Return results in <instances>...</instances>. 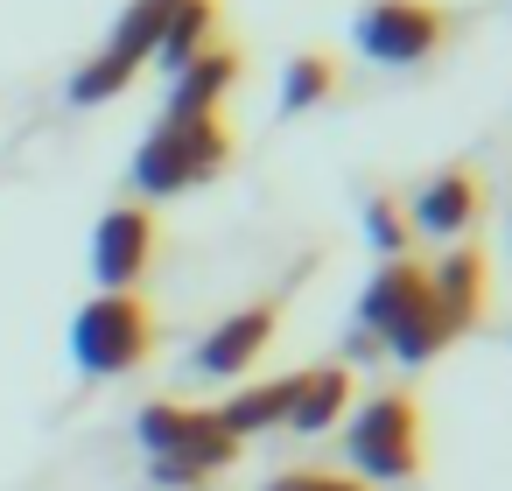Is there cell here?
<instances>
[{"instance_id":"1","label":"cell","mask_w":512,"mask_h":491,"mask_svg":"<svg viewBox=\"0 0 512 491\" xmlns=\"http://www.w3.org/2000/svg\"><path fill=\"white\" fill-rule=\"evenodd\" d=\"M239 155V134L225 113H162L148 127V141L134 148V190L148 197H183V190H204L211 176H225Z\"/></svg>"},{"instance_id":"2","label":"cell","mask_w":512,"mask_h":491,"mask_svg":"<svg viewBox=\"0 0 512 491\" xmlns=\"http://www.w3.org/2000/svg\"><path fill=\"white\" fill-rule=\"evenodd\" d=\"M162 344V316L141 302V295H92L78 316H71V358L92 372V379H120L134 365H148Z\"/></svg>"},{"instance_id":"3","label":"cell","mask_w":512,"mask_h":491,"mask_svg":"<svg viewBox=\"0 0 512 491\" xmlns=\"http://www.w3.org/2000/svg\"><path fill=\"white\" fill-rule=\"evenodd\" d=\"M456 29L463 22L442 0H365L351 22V43H358V57H372L386 71H414V64H435L456 43Z\"/></svg>"},{"instance_id":"4","label":"cell","mask_w":512,"mask_h":491,"mask_svg":"<svg viewBox=\"0 0 512 491\" xmlns=\"http://www.w3.org/2000/svg\"><path fill=\"white\" fill-rule=\"evenodd\" d=\"M344 456H351L358 484H365V477H379V484L414 477L421 456H428V442H421V400L400 393V386L372 393V400L351 414V428H344Z\"/></svg>"},{"instance_id":"5","label":"cell","mask_w":512,"mask_h":491,"mask_svg":"<svg viewBox=\"0 0 512 491\" xmlns=\"http://www.w3.org/2000/svg\"><path fill=\"white\" fill-rule=\"evenodd\" d=\"M155 246H162V225L148 204H113L92 232V274L106 295H141V274L155 267Z\"/></svg>"},{"instance_id":"6","label":"cell","mask_w":512,"mask_h":491,"mask_svg":"<svg viewBox=\"0 0 512 491\" xmlns=\"http://www.w3.org/2000/svg\"><path fill=\"white\" fill-rule=\"evenodd\" d=\"M274 330H281V309H274V302L232 309L225 323L204 330V344H197V372H204V379H239V372L274 344Z\"/></svg>"},{"instance_id":"7","label":"cell","mask_w":512,"mask_h":491,"mask_svg":"<svg viewBox=\"0 0 512 491\" xmlns=\"http://www.w3.org/2000/svg\"><path fill=\"white\" fill-rule=\"evenodd\" d=\"M477 211H484V183H477V169H442V176L414 197V225L435 232V239H463V232L477 225Z\"/></svg>"},{"instance_id":"8","label":"cell","mask_w":512,"mask_h":491,"mask_svg":"<svg viewBox=\"0 0 512 491\" xmlns=\"http://www.w3.org/2000/svg\"><path fill=\"white\" fill-rule=\"evenodd\" d=\"M428 302V267L421 260H386L372 281H365V302H358V323L372 330V337H386L400 316H414Z\"/></svg>"},{"instance_id":"9","label":"cell","mask_w":512,"mask_h":491,"mask_svg":"<svg viewBox=\"0 0 512 491\" xmlns=\"http://www.w3.org/2000/svg\"><path fill=\"white\" fill-rule=\"evenodd\" d=\"M484 281H491V260H484L477 246H456V253H442V260L428 267V295L442 302V316H449L456 330L477 323V309H484Z\"/></svg>"},{"instance_id":"10","label":"cell","mask_w":512,"mask_h":491,"mask_svg":"<svg viewBox=\"0 0 512 491\" xmlns=\"http://www.w3.org/2000/svg\"><path fill=\"white\" fill-rule=\"evenodd\" d=\"M351 372L344 365H316V372H295V386H288V428H302V435H323L337 414H351Z\"/></svg>"},{"instance_id":"11","label":"cell","mask_w":512,"mask_h":491,"mask_svg":"<svg viewBox=\"0 0 512 491\" xmlns=\"http://www.w3.org/2000/svg\"><path fill=\"white\" fill-rule=\"evenodd\" d=\"M239 71H246V57L232 50V43H218V50H204L197 64H183L176 71V92H169V113H218V99L239 85Z\"/></svg>"},{"instance_id":"12","label":"cell","mask_w":512,"mask_h":491,"mask_svg":"<svg viewBox=\"0 0 512 491\" xmlns=\"http://www.w3.org/2000/svg\"><path fill=\"white\" fill-rule=\"evenodd\" d=\"M232 463H239V442L211 421V428H204L197 442H183L176 456H155V470H148V477H155V484H211V477H218V470H232Z\"/></svg>"},{"instance_id":"13","label":"cell","mask_w":512,"mask_h":491,"mask_svg":"<svg viewBox=\"0 0 512 491\" xmlns=\"http://www.w3.org/2000/svg\"><path fill=\"white\" fill-rule=\"evenodd\" d=\"M204 428H211V407H190V400H148V407L134 414V435H141L148 456H176V449L197 442Z\"/></svg>"},{"instance_id":"14","label":"cell","mask_w":512,"mask_h":491,"mask_svg":"<svg viewBox=\"0 0 512 491\" xmlns=\"http://www.w3.org/2000/svg\"><path fill=\"white\" fill-rule=\"evenodd\" d=\"M211 36H218V0H183L176 22H169L162 43H155V64H162V71H183V64H197V57L211 50Z\"/></svg>"},{"instance_id":"15","label":"cell","mask_w":512,"mask_h":491,"mask_svg":"<svg viewBox=\"0 0 512 491\" xmlns=\"http://www.w3.org/2000/svg\"><path fill=\"white\" fill-rule=\"evenodd\" d=\"M288 386L295 379H267V386H246V393H232L225 407H211V421L232 435V442H246L253 428H274V421H288Z\"/></svg>"},{"instance_id":"16","label":"cell","mask_w":512,"mask_h":491,"mask_svg":"<svg viewBox=\"0 0 512 491\" xmlns=\"http://www.w3.org/2000/svg\"><path fill=\"white\" fill-rule=\"evenodd\" d=\"M337 85H344V64L330 50H302L288 64V78H281V113H309V106L337 99Z\"/></svg>"},{"instance_id":"17","label":"cell","mask_w":512,"mask_h":491,"mask_svg":"<svg viewBox=\"0 0 512 491\" xmlns=\"http://www.w3.org/2000/svg\"><path fill=\"white\" fill-rule=\"evenodd\" d=\"M449 337H456V323H449V316H442V302L428 295V302H421L414 316H400V323H393V330H386L379 344H386V351H393L400 365H421V358H435V351H442Z\"/></svg>"},{"instance_id":"18","label":"cell","mask_w":512,"mask_h":491,"mask_svg":"<svg viewBox=\"0 0 512 491\" xmlns=\"http://www.w3.org/2000/svg\"><path fill=\"white\" fill-rule=\"evenodd\" d=\"M176 8H183V0H134V8L113 22V57H127V64H148L155 57V43H162V29L176 22Z\"/></svg>"},{"instance_id":"19","label":"cell","mask_w":512,"mask_h":491,"mask_svg":"<svg viewBox=\"0 0 512 491\" xmlns=\"http://www.w3.org/2000/svg\"><path fill=\"white\" fill-rule=\"evenodd\" d=\"M134 71L141 64H127V57H113V50H99L78 78H71V106H99V99H113V92H127L134 85Z\"/></svg>"},{"instance_id":"20","label":"cell","mask_w":512,"mask_h":491,"mask_svg":"<svg viewBox=\"0 0 512 491\" xmlns=\"http://www.w3.org/2000/svg\"><path fill=\"white\" fill-rule=\"evenodd\" d=\"M365 239L386 253V260H407V211L393 197H372L365 204Z\"/></svg>"},{"instance_id":"21","label":"cell","mask_w":512,"mask_h":491,"mask_svg":"<svg viewBox=\"0 0 512 491\" xmlns=\"http://www.w3.org/2000/svg\"><path fill=\"white\" fill-rule=\"evenodd\" d=\"M267 491H372V484H358L344 470H281Z\"/></svg>"}]
</instances>
